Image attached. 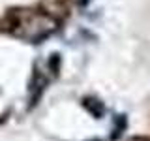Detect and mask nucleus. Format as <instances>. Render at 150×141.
Listing matches in <instances>:
<instances>
[{"instance_id": "nucleus-1", "label": "nucleus", "mask_w": 150, "mask_h": 141, "mask_svg": "<svg viewBox=\"0 0 150 141\" xmlns=\"http://www.w3.org/2000/svg\"><path fill=\"white\" fill-rule=\"evenodd\" d=\"M81 2H83V4H86V2H88V0H81Z\"/></svg>"}]
</instances>
